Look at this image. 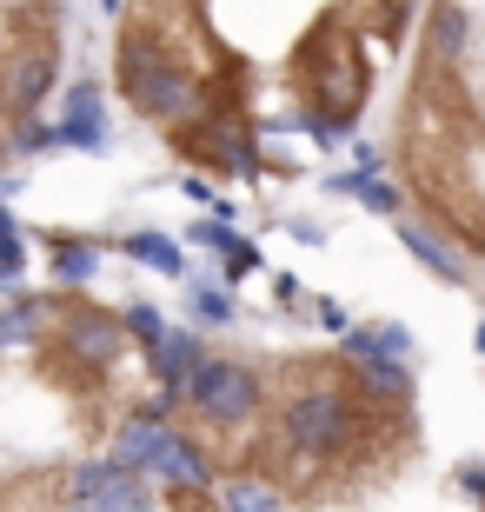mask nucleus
Returning <instances> with one entry per match:
<instances>
[{
  "instance_id": "1",
  "label": "nucleus",
  "mask_w": 485,
  "mask_h": 512,
  "mask_svg": "<svg viewBox=\"0 0 485 512\" xmlns=\"http://www.w3.org/2000/svg\"><path fill=\"white\" fill-rule=\"evenodd\" d=\"M293 87H299V100H306V127H313L319 140H339V133L359 120L373 74H366V54L339 34V20H326V27L306 40V60H299Z\"/></svg>"
},
{
  "instance_id": "2",
  "label": "nucleus",
  "mask_w": 485,
  "mask_h": 512,
  "mask_svg": "<svg viewBox=\"0 0 485 512\" xmlns=\"http://www.w3.org/2000/svg\"><path fill=\"white\" fill-rule=\"evenodd\" d=\"M54 353L80 373H100L127 353V326L120 313H100V306H60L54 313Z\"/></svg>"
},
{
  "instance_id": "3",
  "label": "nucleus",
  "mask_w": 485,
  "mask_h": 512,
  "mask_svg": "<svg viewBox=\"0 0 485 512\" xmlns=\"http://www.w3.org/2000/svg\"><path fill=\"white\" fill-rule=\"evenodd\" d=\"M187 399L206 419H220V426H246V419L266 406V386H260V373H253L246 360H206L200 373H193Z\"/></svg>"
},
{
  "instance_id": "4",
  "label": "nucleus",
  "mask_w": 485,
  "mask_h": 512,
  "mask_svg": "<svg viewBox=\"0 0 485 512\" xmlns=\"http://www.w3.org/2000/svg\"><path fill=\"white\" fill-rule=\"evenodd\" d=\"M54 512H153V493L133 473L100 459V466H74V473L60 479Z\"/></svg>"
},
{
  "instance_id": "5",
  "label": "nucleus",
  "mask_w": 485,
  "mask_h": 512,
  "mask_svg": "<svg viewBox=\"0 0 485 512\" xmlns=\"http://www.w3.org/2000/svg\"><path fill=\"white\" fill-rule=\"evenodd\" d=\"M173 147L187 153V160H200V167H226V173L253 167V127H246V114H200L193 127L173 133Z\"/></svg>"
},
{
  "instance_id": "6",
  "label": "nucleus",
  "mask_w": 485,
  "mask_h": 512,
  "mask_svg": "<svg viewBox=\"0 0 485 512\" xmlns=\"http://www.w3.org/2000/svg\"><path fill=\"white\" fill-rule=\"evenodd\" d=\"M167 419L160 413H133V419H120V426H113V446H107V466H120V473H147L153 466V453H160V446H167Z\"/></svg>"
},
{
  "instance_id": "7",
  "label": "nucleus",
  "mask_w": 485,
  "mask_h": 512,
  "mask_svg": "<svg viewBox=\"0 0 485 512\" xmlns=\"http://www.w3.org/2000/svg\"><path fill=\"white\" fill-rule=\"evenodd\" d=\"M47 133H54V147H100L107 140V100H100V87H74V94L60 100V120Z\"/></svg>"
},
{
  "instance_id": "8",
  "label": "nucleus",
  "mask_w": 485,
  "mask_h": 512,
  "mask_svg": "<svg viewBox=\"0 0 485 512\" xmlns=\"http://www.w3.org/2000/svg\"><path fill=\"white\" fill-rule=\"evenodd\" d=\"M472 27H479V20H472L466 7H439V14H426V67L452 74V67L472 54Z\"/></svg>"
},
{
  "instance_id": "9",
  "label": "nucleus",
  "mask_w": 485,
  "mask_h": 512,
  "mask_svg": "<svg viewBox=\"0 0 485 512\" xmlns=\"http://www.w3.org/2000/svg\"><path fill=\"white\" fill-rule=\"evenodd\" d=\"M200 366H206V346L193 340L187 326H173L167 340L153 346V373H160V386H167V406H173V399H187V386H193Z\"/></svg>"
},
{
  "instance_id": "10",
  "label": "nucleus",
  "mask_w": 485,
  "mask_h": 512,
  "mask_svg": "<svg viewBox=\"0 0 485 512\" xmlns=\"http://www.w3.org/2000/svg\"><path fill=\"white\" fill-rule=\"evenodd\" d=\"M399 240H406V247L419 253L426 266H439L446 280H466V266H459V247H452L446 233H432L426 220H406V213H399Z\"/></svg>"
},
{
  "instance_id": "11",
  "label": "nucleus",
  "mask_w": 485,
  "mask_h": 512,
  "mask_svg": "<svg viewBox=\"0 0 485 512\" xmlns=\"http://www.w3.org/2000/svg\"><path fill=\"white\" fill-rule=\"evenodd\" d=\"M220 512H280V493H273V479L240 473L220 486Z\"/></svg>"
},
{
  "instance_id": "12",
  "label": "nucleus",
  "mask_w": 485,
  "mask_h": 512,
  "mask_svg": "<svg viewBox=\"0 0 485 512\" xmlns=\"http://www.w3.org/2000/svg\"><path fill=\"white\" fill-rule=\"evenodd\" d=\"M54 280L60 286H87L94 280V247H87V240H54Z\"/></svg>"
},
{
  "instance_id": "13",
  "label": "nucleus",
  "mask_w": 485,
  "mask_h": 512,
  "mask_svg": "<svg viewBox=\"0 0 485 512\" xmlns=\"http://www.w3.org/2000/svg\"><path fill=\"white\" fill-rule=\"evenodd\" d=\"M127 253H133L140 266H153V273H180V247H173L167 233H133Z\"/></svg>"
},
{
  "instance_id": "14",
  "label": "nucleus",
  "mask_w": 485,
  "mask_h": 512,
  "mask_svg": "<svg viewBox=\"0 0 485 512\" xmlns=\"http://www.w3.org/2000/svg\"><path fill=\"white\" fill-rule=\"evenodd\" d=\"M120 326H127V340H140V346H160L173 333L160 306H127V313H120Z\"/></svg>"
},
{
  "instance_id": "15",
  "label": "nucleus",
  "mask_w": 485,
  "mask_h": 512,
  "mask_svg": "<svg viewBox=\"0 0 485 512\" xmlns=\"http://www.w3.org/2000/svg\"><path fill=\"white\" fill-rule=\"evenodd\" d=\"M193 320H200V326H226V320H233V300L213 293V286H200V293H193Z\"/></svg>"
},
{
  "instance_id": "16",
  "label": "nucleus",
  "mask_w": 485,
  "mask_h": 512,
  "mask_svg": "<svg viewBox=\"0 0 485 512\" xmlns=\"http://www.w3.org/2000/svg\"><path fill=\"white\" fill-rule=\"evenodd\" d=\"M20 273V233H14V220L0 213V280H14Z\"/></svg>"
},
{
  "instance_id": "17",
  "label": "nucleus",
  "mask_w": 485,
  "mask_h": 512,
  "mask_svg": "<svg viewBox=\"0 0 485 512\" xmlns=\"http://www.w3.org/2000/svg\"><path fill=\"white\" fill-rule=\"evenodd\" d=\"M479 353H485V326H479Z\"/></svg>"
}]
</instances>
